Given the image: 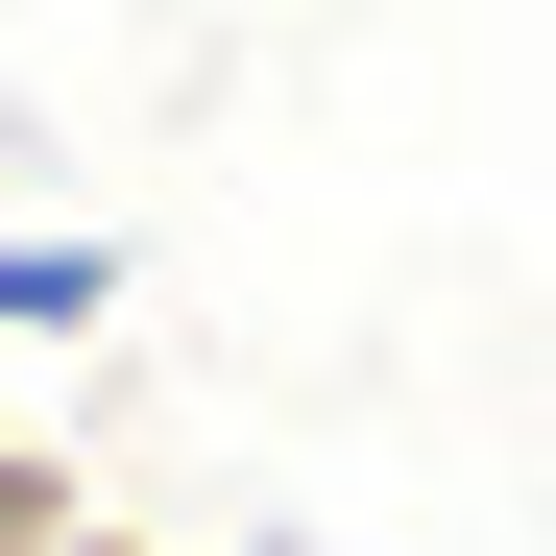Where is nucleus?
Wrapping results in <instances>:
<instances>
[{
    "mask_svg": "<svg viewBox=\"0 0 556 556\" xmlns=\"http://www.w3.org/2000/svg\"><path fill=\"white\" fill-rule=\"evenodd\" d=\"M49 532H73V459H49V435H0V556H49Z\"/></svg>",
    "mask_w": 556,
    "mask_h": 556,
    "instance_id": "2",
    "label": "nucleus"
},
{
    "mask_svg": "<svg viewBox=\"0 0 556 556\" xmlns=\"http://www.w3.org/2000/svg\"><path fill=\"white\" fill-rule=\"evenodd\" d=\"M122 315V242H0V339H98Z\"/></svg>",
    "mask_w": 556,
    "mask_h": 556,
    "instance_id": "1",
    "label": "nucleus"
},
{
    "mask_svg": "<svg viewBox=\"0 0 556 556\" xmlns=\"http://www.w3.org/2000/svg\"><path fill=\"white\" fill-rule=\"evenodd\" d=\"M49 556H146V532H98V508H73V532H49Z\"/></svg>",
    "mask_w": 556,
    "mask_h": 556,
    "instance_id": "3",
    "label": "nucleus"
}]
</instances>
